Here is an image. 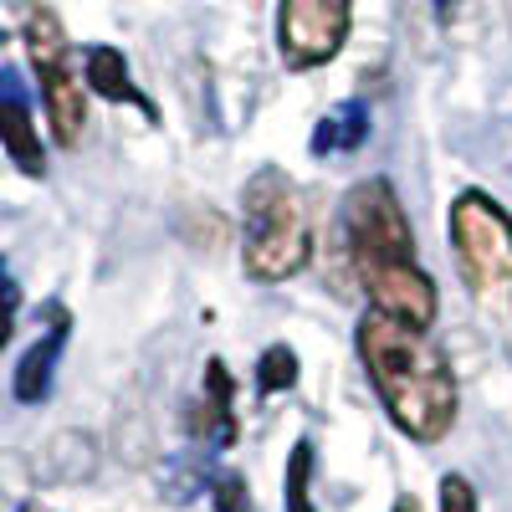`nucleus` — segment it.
Wrapping results in <instances>:
<instances>
[{"mask_svg":"<svg viewBox=\"0 0 512 512\" xmlns=\"http://www.w3.org/2000/svg\"><path fill=\"white\" fill-rule=\"evenodd\" d=\"M338 231H344L349 267L369 297V308L390 313L400 323H415V328H431L441 292L415 256V231H410V216H405L395 185L379 175L359 180L344 195V205H338Z\"/></svg>","mask_w":512,"mask_h":512,"instance_id":"1","label":"nucleus"},{"mask_svg":"<svg viewBox=\"0 0 512 512\" xmlns=\"http://www.w3.org/2000/svg\"><path fill=\"white\" fill-rule=\"evenodd\" d=\"M354 344H359V364H364L369 384L379 390L384 410H390V420L400 431L420 446L446 441L451 425H456L461 390H456L451 359L425 338V328L369 308L359 318Z\"/></svg>","mask_w":512,"mask_h":512,"instance_id":"2","label":"nucleus"},{"mask_svg":"<svg viewBox=\"0 0 512 512\" xmlns=\"http://www.w3.org/2000/svg\"><path fill=\"white\" fill-rule=\"evenodd\" d=\"M246 277L251 282H287L308 267L313 226L308 205L282 169H256L246 180Z\"/></svg>","mask_w":512,"mask_h":512,"instance_id":"3","label":"nucleus"},{"mask_svg":"<svg viewBox=\"0 0 512 512\" xmlns=\"http://www.w3.org/2000/svg\"><path fill=\"white\" fill-rule=\"evenodd\" d=\"M451 251L482 303L512 308V216L487 190H461L451 200Z\"/></svg>","mask_w":512,"mask_h":512,"instance_id":"4","label":"nucleus"},{"mask_svg":"<svg viewBox=\"0 0 512 512\" xmlns=\"http://www.w3.org/2000/svg\"><path fill=\"white\" fill-rule=\"evenodd\" d=\"M26 52H31V67L41 77L52 134L62 149H72L82 139V128H88V98H82V77L72 72V47H67V31H62L57 11H47V6L26 11Z\"/></svg>","mask_w":512,"mask_h":512,"instance_id":"5","label":"nucleus"},{"mask_svg":"<svg viewBox=\"0 0 512 512\" xmlns=\"http://www.w3.org/2000/svg\"><path fill=\"white\" fill-rule=\"evenodd\" d=\"M354 0H282L277 11V47L292 72H313L333 62L349 41Z\"/></svg>","mask_w":512,"mask_h":512,"instance_id":"6","label":"nucleus"},{"mask_svg":"<svg viewBox=\"0 0 512 512\" xmlns=\"http://www.w3.org/2000/svg\"><path fill=\"white\" fill-rule=\"evenodd\" d=\"M0 144L11 149L21 175H47V154H41L36 139V123H31V98H26V82L16 67H0Z\"/></svg>","mask_w":512,"mask_h":512,"instance_id":"7","label":"nucleus"},{"mask_svg":"<svg viewBox=\"0 0 512 512\" xmlns=\"http://www.w3.org/2000/svg\"><path fill=\"white\" fill-rule=\"evenodd\" d=\"M88 88L98 93V98H108V103H134L149 123H159V108L134 88V77H128V62H123V52H113V47H93L88 52Z\"/></svg>","mask_w":512,"mask_h":512,"instance_id":"8","label":"nucleus"},{"mask_svg":"<svg viewBox=\"0 0 512 512\" xmlns=\"http://www.w3.org/2000/svg\"><path fill=\"white\" fill-rule=\"evenodd\" d=\"M62 333H67V318H57V328H52L47 338H36V344L26 349V359L16 364V400H21V405L47 400L52 369H57V354H62Z\"/></svg>","mask_w":512,"mask_h":512,"instance_id":"9","label":"nucleus"},{"mask_svg":"<svg viewBox=\"0 0 512 512\" xmlns=\"http://www.w3.org/2000/svg\"><path fill=\"white\" fill-rule=\"evenodd\" d=\"M231 395H236V384H231V369L221 359H210L205 364V425L200 431L216 441V446H236V415H231Z\"/></svg>","mask_w":512,"mask_h":512,"instance_id":"10","label":"nucleus"},{"mask_svg":"<svg viewBox=\"0 0 512 512\" xmlns=\"http://www.w3.org/2000/svg\"><path fill=\"white\" fill-rule=\"evenodd\" d=\"M364 139H369V108L364 103H344L338 113H328L318 128H313V154H354V149H364Z\"/></svg>","mask_w":512,"mask_h":512,"instance_id":"11","label":"nucleus"},{"mask_svg":"<svg viewBox=\"0 0 512 512\" xmlns=\"http://www.w3.org/2000/svg\"><path fill=\"white\" fill-rule=\"evenodd\" d=\"M287 512H318L313 507V446L297 441L287 456Z\"/></svg>","mask_w":512,"mask_h":512,"instance_id":"12","label":"nucleus"},{"mask_svg":"<svg viewBox=\"0 0 512 512\" xmlns=\"http://www.w3.org/2000/svg\"><path fill=\"white\" fill-rule=\"evenodd\" d=\"M292 384H297V354L287 344H272L262 354V364H256V390H262V395H282V390H292Z\"/></svg>","mask_w":512,"mask_h":512,"instance_id":"13","label":"nucleus"},{"mask_svg":"<svg viewBox=\"0 0 512 512\" xmlns=\"http://www.w3.org/2000/svg\"><path fill=\"white\" fill-rule=\"evenodd\" d=\"M210 497H216V512H256L241 472H216L210 477Z\"/></svg>","mask_w":512,"mask_h":512,"instance_id":"14","label":"nucleus"},{"mask_svg":"<svg viewBox=\"0 0 512 512\" xmlns=\"http://www.w3.org/2000/svg\"><path fill=\"white\" fill-rule=\"evenodd\" d=\"M441 512H482L477 507V487L466 482L461 472H446L441 477Z\"/></svg>","mask_w":512,"mask_h":512,"instance_id":"15","label":"nucleus"},{"mask_svg":"<svg viewBox=\"0 0 512 512\" xmlns=\"http://www.w3.org/2000/svg\"><path fill=\"white\" fill-rule=\"evenodd\" d=\"M0 308H16V282H11L6 262H0Z\"/></svg>","mask_w":512,"mask_h":512,"instance_id":"16","label":"nucleus"},{"mask_svg":"<svg viewBox=\"0 0 512 512\" xmlns=\"http://www.w3.org/2000/svg\"><path fill=\"white\" fill-rule=\"evenodd\" d=\"M390 512H425V507H420V497H410V492H400Z\"/></svg>","mask_w":512,"mask_h":512,"instance_id":"17","label":"nucleus"},{"mask_svg":"<svg viewBox=\"0 0 512 512\" xmlns=\"http://www.w3.org/2000/svg\"><path fill=\"white\" fill-rule=\"evenodd\" d=\"M11 328H16V318H11V308H0V349H6V338H11Z\"/></svg>","mask_w":512,"mask_h":512,"instance_id":"18","label":"nucleus"},{"mask_svg":"<svg viewBox=\"0 0 512 512\" xmlns=\"http://www.w3.org/2000/svg\"><path fill=\"white\" fill-rule=\"evenodd\" d=\"M21 512H41V507H31V502H26V507H21Z\"/></svg>","mask_w":512,"mask_h":512,"instance_id":"19","label":"nucleus"},{"mask_svg":"<svg viewBox=\"0 0 512 512\" xmlns=\"http://www.w3.org/2000/svg\"><path fill=\"white\" fill-rule=\"evenodd\" d=\"M436 6H456V0H436Z\"/></svg>","mask_w":512,"mask_h":512,"instance_id":"20","label":"nucleus"}]
</instances>
